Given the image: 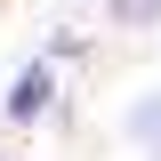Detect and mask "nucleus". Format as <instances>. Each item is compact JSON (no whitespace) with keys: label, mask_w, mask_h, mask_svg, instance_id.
<instances>
[{"label":"nucleus","mask_w":161,"mask_h":161,"mask_svg":"<svg viewBox=\"0 0 161 161\" xmlns=\"http://www.w3.org/2000/svg\"><path fill=\"white\" fill-rule=\"evenodd\" d=\"M121 137L137 145L145 161H161V89H145V97L129 105V113H121Z\"/></svg>","instance_id":"f03ea898"},{"label":"nucleus","mask_w":161,"mask_h":161,"mask_svg":"<svg viewBox=\"0 0 161 161\" xmlns=\"http://www.w3.org/2000/svg\"><path fill=\"white\" fill-rule=\"evenodd\" d=\"M40 57H48V64H80V57H89V40H80V32H48V40H40Z\"/></svg>","instance_id":"20e7f679"},{"label":"nucleus","mask_w":161,"mask_h":161,"mask_svg":"<svg viewBox=\"0 0 161 161\" xmlns=\"http://www.w3.org/2000/svg\"><path fill=\"white\" fill-rule=\"evenodd\" d=\"M48 113H57V64L48 57H24L16 80H8V97H0V121H8V129H40Z\"/></svg>","instance_id":"f257e3e1"},{"label":"nucleus","mask_w":161,"mask_h":161,"mask_svg":"<svg viewBox=\"0 0 161 161\" xmlns=\"http://www.w3.org/2000/svg\"><path fill=\"white\" fill-rule=\"evenodd\" d=\"M0 161H8V145H0Z\"/></svg>","instance_id":"39448f33"},{"label":"nucleus","mask_w":161,"mask_h":161,"mask_svg":"<svg viewBox=\"0 0 161 161\" xmlns=\"http://www.w3.org/2000/svg\"><path fill=\"white\" fill-rule=\"evenodd\" d=\"M113 32H161V0H105Z\"/></svg>","instance_id":"7ed1b4c3"}]
</instances>
